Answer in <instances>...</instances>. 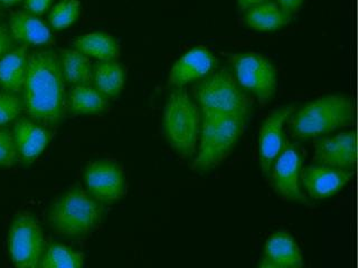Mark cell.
Instances as JSON below:
<instances>
[{
  "label": "cell",
  "instance_id": "2",
  "mask_svg": "<svg viewBox=\"0 0 358 268\" xmlns=\"http://www.w3.org/2000/svg\"><path fill=\"white\" fill-rule=\"evenodd\" d=\"M355 109L345 94H328L308 102L290 117L291 132L299 139H313L350 126Z\"/></svg>",
  "mask_w": 358,
  "mask_h": 268
},
{
  "label": "cell",
  "instance_id": "4",
  "mask_svg": "<svg viewBox=\"0 0 358 268\" xmlns=\"http://www.w3.org/2000/svg\"><path fill=\"white\" fill-rule=\"evenodd\" d=\"M201 121L199 106L187 91L173 89L162 112V131L168 144L185 159L195 156Z\"/></svg>",
  "mask_w": 358,
  "mask_h": 268
},
{
  "label": "cell",
  "instance_id": "13",
  "mask_svg": "<svg viewBox=\"0 0 358 268\" xmlns=\"http://www.w3.org/2000/svg\"><path fill=\"white\" fill-rule=\"evenodd\" d=\"M317 165L350 171L357 160L355 131H345L333 137H322L315 145Z\"/></svg>",
  "mask_w": 358,
  "mask_h": 268
},
{
  "label": "cell",
  "instance_id": "27",
  "mask_svg": "<svg viewBox=\"0 0 358 268\" xmlns=\"http://www.w3.org/2000/svg\"><path fill=\"white\" fill-rule=\"evenodd\" d=\"M17 156L13 132L0 126V167H13L16 163Z\"/></svg>",
  "mask_w": 358,
  "mask_h": 268
},
{
  "label": "cell",
  "instance_id": "31",
  "mask_svg": "<svg viewBox=\"0 0 358 268\" xmlns=\"http://www.w3.org/2000/svg\"><path fill=\"white\" fill-rule=\"evenodd\" d=\"M236 1H238V8L241 11H246L253 6L264 3L266 0H236Z\"/></svg>",
  "mask_w": 358,
  "mask_h": 268
},
{
  "label": "cell",
  "instance_id": "26",
  "mask_svg": "<svg viewBox=\"0 0 358 268\" xmlns=\"http://www.w3.org/2000/svg\"><path fill=\"white\" fill-rule=\"evenodd\" d=\"M22 109V100L16 94L0 93V126H5L20 117Z\"/></svg>",
  "mask_w": 358,
  "mask_h": 268
},
{
  "label": "cell",
  "instance_id": "24",
  "mask_svg": "<svg viewBox=\"0 0 358 268\" xmlns=\"http://www.w3.org/2000/svg\"><path fill=\"white\" fill-rule=\"evenodd\" d=\"M84 254L61 243L45 247L39 268H83Z\"/></svg>",
  "mask_w": 358,
  "mask_h": 268
},
{
  "label": "cell",
  "instance_id": "1",
  "mask_svg": "<svg viewBox=\"0 0 358 268\" xmlns=\"http://www.w3.org/2000/svg\"><path fill=\"white\" fill-rule=\"evenodd\" d=\"M22 92V105L31 120L41 124L59 123L65 107L64 78L59 56L52 50L29 54Z\"/></svg>",
  "mask_w": 358,
  "mask_h": 268
},
{
  "label": "cell",
  "instance_id": "12",
  "mask_svg": "<svg viewBox=\"0 0 358 268\" xmlns=\"http://www.w3.org/2000/svg\"><path fill=\"white\" fill-rule=\"evenodd\" d=\"M215 66V56L208 48H190L173 63L168 74V84L175 89H182L188 84L204 80L212 74Z\"/></svg>",
  "mask_w": 358,
  "mask_h": 268
},
{
  "label": "cell",
  "instance_id": "30",
  "mask_svg": "<svg viewBox=\"0 0 358 268\" xmlns=\"http://www.w3.org/2000/svg\"><path fill=\"white\" fill-rule=\"evenodd\" d=\"M275 1L283 10L287 11L291 16H294L305 3V0H275Z\"/></svg>",
  "mask_w": 358,
  "mask_h": 268
},
{
  "label": "cell",
  "instance_id": "11",
  "mask_svg": "<svg viewBox=\"0 0 358 268\" xmlns=\"http://www.w3.org/2000/svg\"><path fill=\"white\" fill-rule=\"evenodd\" d=\"M296 111V106H281L274 110L261 124L257 137V151L262 172L268 176L272 165L285 144V126Z\"/></svg>",
  "mask_w": 358,
  "mask_h": 268
},
{
  "label": "cell",
  "instance_id": "14",
  "mask_svg": "<svg viewBox=\"0 0 358 268\" xmlns=\"http://www.w3.org/2000/svg\"><path fill=\"white\" fill-rule=\"evenodd\" d=\"M352 176L350 171L322 165H309L302 168L301 186L311 198L322 200L339 193Z\"/></svg>",
  "mask_w": 358,
  "mask_h": 268
},
{
  "label": "cell",
  "instance_id": "20",
  "mask_svg": "<svg viewBox=\"0 0 358 268\" xmlns=\"http://www.w3.org/2000/svg\"><path fill=\"white\" fill-rule=\"evenodd\" d=\"M73 45L89 59L92 57L99 61H117L120 55V46L117 39L102 31L84 34L78 37Z\"/></svg>",
  "mask_w": 358,
  "mask_h": 268
},
{
  "label": "cell",
  "instance_id": "21",
  "mask_svg": "<svg viewBox=\"0 0 358 268\" xmlns=\"http://www.w3.org/2000/svg\"><path fill=\"white\" fill-rule=\"evenodd\" d=\"M92 83L106 98H115L126 83L124 68L117 61H98L93 67Z\"/></svg>",
  "mask_w": 358,
  "mask_h": 268
},
{
  "label": "cell",
  "instance_id": "8",
  "mask_svg": "<svg viewBox=\"0 0 358 268\" xmlns=\"http://www.w3.org/2000/svg\"><path fill=\"white\" fill-rule=\"evenodd\" d=\"M9 257L16 268H39L45 251L42 227L31 212L15 216L7 238Z\"/></svg>",
  "mask_w": 358,
  "mask_h": 268
},
{
  "label": "cell",
  "instance_id": "23",
  "mask_svg": "<svg viewBox=\"0 0 358 268\" xmlns=\"http://www.w3.org/2000/svg\"><path fill=\"white\" fill-rule=\"evenodd\" d=\"M73 114H100L109 107V100L92 85H74L69 95Z\"/></svg>",
  "mask_w": 358,
  "mask_h": 268
},
{
  "label": "cell",
  "instance_id": "15",
  "mask_svg": "<svg viewBox=\"0 0 358 268\" xmlns=\"http://www.w3.org/2000/svg\"><path fill=\"white\" fill-rule=\"evenodd\" d=\"M17 154L25 161H33L44 152L50 141V132L41 123L20 119L13 130Z\"/></svg>",
  "mask_w": 358,
  "mask_h": 268
},
{
  "label": "cell",
  "instance_id": "6",
  "mask_svg": "<svg viewBox=\"0 0 358 268\" xmlns=\"http://www.w3.org/2000/svg\"><path fill=\"white\" fill-rule=\"evenodd\" d=\"M195 102L201 117H249L251 111L249 95L227 70L212 73L196 85Z\"/></svg>",
  "mask_w": 358,
  "mask_h": 268
},
{
  "label": "cell",
  "instance_id": "7",
  "mask_svg": "<svg viewBox=\"0 0 358 268\" xmlns=\"http://www.w3.org/2000/svg\"><path fill=\"white\" fill-rule=\"evenodd\" d=\"M232 74L244 92L266 104L278 89V70L270 59L257 52L234 54L229 59Z\"/></svg>",
  "mask_w": 358,
  "mask_h": 268
},
{
  "label": "cell",
  "instance_id": "9",
  "mask_svg": "<svg viewBox=\"0 0 358 268\" xmlns=\"http://www.w3.org/2000/svg\"><path fill=\"white\" fill-rule=\"evenodd\" d=\"M83 180L87 193L101 204L119 200L126 193L124 172L122 168L112 160L91 162L84 170Z\"/></svg>",
  "mask_w": 358,
  "mask_h": 268
},
{
  "label": "cell",
  "instance_id": "18",
  "mask_svg": "<svg viewBox=\"0 0 358 268\" xmlns=\"http://www.w3.org/2000/svg\"><path fill=\"white\" fill-rule=\"evenodd\" d=\"M292 16L283 10L277 1L266 0L244 11V24L253 31L271 33L285 27Z\"/></svg>",
  "mask_w": 358,
  "mask_h": 268
},
{
  "label": "cell",
  "instance_id": "16",
  "mask_svg": "<svg viewBox=\"0 0 358 268\" xmlns=\"http://www.w3.org/2000/svg\"><path fill=\"white\" fill-rule=\"evenodd\" d=\"M9 34L15 40L35 46L50 44L53 39L50 27L38 17L25 11L11 14Z\"/></svg>",
  "mask_w": 358,
  "mask_h": 268
},
{
  "label": "cell",
  "instance_id": "28",
  "mask_svg": "<svg viewBox=\"0 0 358 268\" xmlns=\"http://www.w3.org/2000/svg\"><path fill=\"white\" fill-rule=\"evenodd\" d=\"M52 0H25V7L29 14L41 16L50 8Z\"/></svg>",
  "mask_w": 358,
  "mask_h": 268
},
{
  "label": "cell",
  "instance_id": "10",
  "mask_svg": "<svg viewBox=\"0 0 358 268\" xmlns=\"http://www.w3.org/2000/svg\"><path fill=\"white\" fill-rule=\"evenodd\" d=\"M302 154L294 144H285L268 173L272 188L285 200H305L302 191Z\"/></svg>",
  "mask_w": 358,
  "mask_h": 268
},
{
  "label": "cell",
  "instance_id": "25",
  "mask_svg": "<svg viewBox=\"0 0 358 268\" xmlns=\"http://www.w3.org/2000/svg\"><path fill=\"white\" fill-rule=\"evenodd\" d=\"M81 10L78 0H61L50 9V24L56 31H63L78 20Z\"/></svg>",
  "mask_w": 358,
  "mask_h": 268
},
{
  "label": "cell",
  "instance_id": "17",
  "mask_svg": "<svg viewBox=\"0 0 358 268\" xmlns=\"http://www.w3.org/2000/svg\"><path fill=\"white\" fill-rule=\"evenodd\" d=\"M263 260L287 268H301L303 265L301 249L287 232H275L266 239Z\"/></svg>",
  "mask_w": 358,
  "mask_h": 268
},
{
  "label": "cell",
  "instance_id": "32",
  "mask_svg": "<svg viewBox=\"0 0 358 268\" xmlns=\"http://www.w3.org/2000/svg\"><path fill=\"white\" fill-rule=\"evenodd\" d=\"M20 3H22V0H0V3L5 7H11Z\"/></svg>",
  "mask_w": 358,
  "mask_h": 268
},
{
  "label": "cell",
  "instance_id": "33",
  "mask_svg": "<svg viewBox=\"0 0 358 268\" xmlns=\"http://www.w3.org/2000/svg\"><path fill=\"white\" fill-rule=\"evenodd\" d=\"M259 268H287L282 267V266L273 265V264H270V262H266V260H262Z\"/></svg>",
  "mask_w": 358,
  "mask_h": 268
},
{
  "label": "cell",
  "instance_id": "19",
  "mask_svg": "<svg viewBox=\"0 0 358 268\" xmlns=\"http://www.w3.org/2000/svg\"><path fill=\"white\" fill-rule=\"evenodd\" d=\"M27 46L9 50L8 53L0 59V87L6 92H22L25 84L28 68Z\"/></svg>",
  "mask_w": 358,
  "mask_h": 268
},
{
  "label": "cell",
  "instance_id": "3",
  "mask_svg": "<svg viewBox=\"0 0 358 268\" xmlns=\"http://www.w3.org/2000/svg\"><path fill=\"white\" fill-rule=\"evenodd\" d=\"M246 122L245 117H201L194 170L208 172L225 161L243 135Z\"/></svg>",
  "mask_w": 358,
  "mask_h": 268
},
{
  "label": "cell",
  "instance_id": "29",
  "mask_svg": "<svg viewBox=\"0 0 358 268\" xmlns=\"http://www.w3.org/2000/svg\"><path fill=\"white\" fill-rule=\"evenodd\" d=\"M11 47V36L8 29L0 26V59L8 53Z\"/></svg>",
  "mask_w": 358,
  "mask_h": 268
},
{
  "label": "cell",
  "instance_id": "5",
  "mask_svg": "<svg viewBox=\"0 0 358 268\" xmlns=\"http://www.w3.org/2000/svg\"><path fill=\"white\" fill-rule=\"evenodd\" d=\"M103 215V207L81 186H74L56 199L48 221L54 232L66 237H83L96 228Z\"/></svg>",
  "mask_w": 358,
  "mask_h": 268
},
{
  "label": "cell",
  "instance_id": "22",
  "mask_svg": "<svg viewBox=\"0 0 358 268\" xmlns=\"http://www.w3.org/2000/svg\"><path fill=\"white\" fill-rule=\"evenodd\" d=\"M59 59L64 82L73 85H91L93 66L87 56L74 48L62 50Z\"/></svg>",
  "mask_w": 358,
  "mask_h": 268
}]
</instances>
